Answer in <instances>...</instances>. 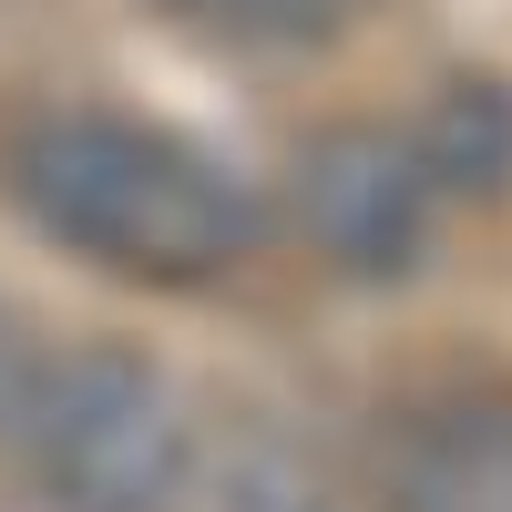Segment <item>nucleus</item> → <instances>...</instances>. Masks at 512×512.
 I'll return each mask as SVG.
<instances>
[{
	"label": "nucleus",
	"instance_id": "5",
	"mask_svg": "<svg viewBox=\"0 0 512 512\" xmlns=\"http://www.w3.org/2000/svg\"><path fill=\"white\" fill-rule=\"evenodd\" d=\"M431 195H502L512 185V82H451L410 123Z\"/></svg>",
	"mask_w": 512,
	"mask_h": 512
},
{
	"label": "nucleus",
	"instance_id": "7",
	"mask_svg": "<svg viewBox=\"0 0 512 512\" xmlns=\"http://www.w3.org/2000/svg\"><path fill=\"white\" fill-rule=\"evenodd\" d=\"M31 379H41V338L21 318H0V451H11L21 410H31Z\"/></svg>",
	"mask_w": 512,
	"mask_h": 512
},
{
	"label": "nucleus",
	"instance_id": "3",
	"mask_svg": "<svg viewBox=\"0 0 512 512\" xmlns=\"http://www.w3.org/2000/svg\"><path fill=\"white\" fill-rule=\"evenodd\" d=\"M297 226L328 267L349 277H410L420 246H431V175H420L410 123H328V134L297 144L287 164Z\"/></svg>",
	"mask_w": 512,
	"mask_h": 512
},
{
	"label": "nucleus",
	"instance_id": "4",
	"mask_svg": "<svg viewBox=\"0 0 512 512\" xmlns=\"http://www.w3.org/2000/svg\"><path fill=\"white\" fill-rule=\"evenodd\" d=\"M379 512H512V390L420 400L379 451Z\"/></svg>",
	"mask_w": 512,
	"mask_h": 512
},
{
	"label": "nucleus",
	"instance_id": "6",
	"mask_svg": "<svg viewBox=\"0 0 512 512\" xmlns=\"http://www.w3.org/2000/svg\"><path fill=\"white\" fill-rule=\"evenodd\" d=\"M154 11H175L195 31H226V41H328L369 0H154Z\"/></svg>",
	"mask_w": 512,
	"mask_h": 512
},
{
	"label": "nucleus",
	"instance_id": "2",
	"mask_svg": "<svg viewBox=\"0 0 512 512\" xmlns=\"http://www.w3.org/2000/svg\"><path fill=\"white\" fill-rule=\"evenodd\" d=\"M11 451L62 512H175L185 492V410L144 349H41Z\"/></svg>",
	"mask_w": 512,
	"mask_h": 512
},
{
	"label": "nucleus",
	"instance_id": "1",
	"mask_svg": "<svg viewBox=\"0 0 512 512\" xmlns=\"http://www.w3.org/2000/svg\"><path fill=\"white\" fill-rule=\"evenodd\" d=\"M0 185L21 195V216L52 246L93 256L134 287H216L226 267L256 256V226H267L216 154L103 103L31 113L0 144Z\"/></svg>",
	"mask_w": 512,
	"mask_h": 512
}]
</instances>
